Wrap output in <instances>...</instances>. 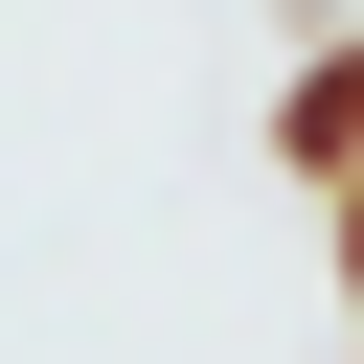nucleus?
Listing matches in <instances>:
<instances>
[{
    "mask_svg": "<svg viewBox=\"0 0 364 364\" xmlns=\"http://www.w3.org/2000/svg\"><path fill=\"white\" fill-rule=\"evenodd\" d=\"M273 159H296V182H364V23H341V46H296V91H273Z\"/></svg>",
    "mask_w": 364,
    "mask_h": 364,
    "instance_id": "1",
    "label": "nucleus"
},
{
    "mask_svg": "<svg viewBox=\"0 0 364 364\" xmlns=\"http://www.w3.org/2000/svg\"><path fill=\"white\" fill-rule=\"evenodd\" d=\"M318 205H341V296H364V182H318Z\"/></svg>",
    "mask_w": 364,
    "mask_h": 364,
    "instance_id": "2",
    "label": "nucleus"
}]
</instances>
